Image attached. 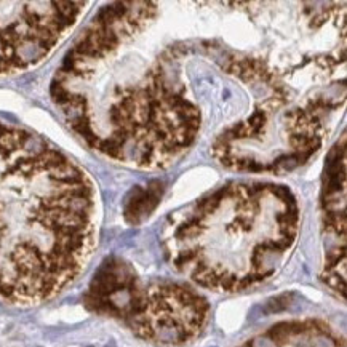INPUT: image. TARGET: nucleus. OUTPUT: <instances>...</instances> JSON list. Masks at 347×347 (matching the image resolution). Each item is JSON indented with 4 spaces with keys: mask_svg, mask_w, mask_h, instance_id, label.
I'll use <instances>...</instances> for the list:
<instances>
[{
    "mask_svg": "<svg viewBox=\"0 0 347 347\" xmlns=\"http://www.w3.org/2000/svg\"><path fill=\"white\" fill-rule=\"evenodd\" d=\"M154 2L102 8L66 54L51 98L91 149L138 168H167L198 139L167 87L148 32Z\"/></svg>",
    "mask_w": 347,
    "mask_h": 347,
    "instance_id": "1",
    "label": "nucleus"
},
{
    "mask_svg": "<svg viewBox=\"0 0 347 347\" xmlns=\"http://www.w3.org/2000/svg\"><path fill=\"white\" fill-rule=\"evenodd\" d=\"M96 224L88 174L42 136L0 124V295L56 296L87 264Z\"/></svg>",
    "mask_w": 347,
    "mask_h": 347,
    "instance_id": "2",
    "label": "nucleus"
},
{
    "mask_svg": "<svg viewBox=\"0 0 347 347\" xmlns=\"http://www.w3.org/2000/svg\"><path fill=\"white\" fill-rule=\"evenodd\" d=\"M299 223V206L290 189L235 182L174 213L162 242L172 264L194 282L216 291H239L277 271Z\"/></svg>",
    "mask_w": 347,
    "mask_h": 347,
    "instance_id": "3",
    "label": "nucleus"
},
{
    "mask_svg": "<svg viewBox=\"0 0 347 347\" xmlns=\"http://www.w3.org/2000/svg\"><path fill=\"white\" fill-rule=\"evenodd\" d=\"M87 304L120 319L136 336L162 346L186 344L208 319V302L196 290L176 282L143 283L122 259H107L90 285Z\"/></svg>",
    "mask_w": 347,
    "mask_h": 347,
    "instance_id": "4",
    "label": "nucleus"
},
{
    "mask_svg": "<svg viewBox=\"0 0 347 347\" xmlns=\"http://www.w3.org/2000/svg\"><path fill=\"white\" fill-rule=\"evenodd\" d=\"M85 7L87 2H0V77L44 61Z\"/></svg>",
    "mask_w": 347,
    "mask_h": 347,
    "instance_id": "5",
    "label": "nucleus"
},
{
    "mask_svg": "<svg viewBox=\"0 0 347 347\" xmlns=\"http://www.w3.org/2000/svg\"><path fill=\"white\" fill-rule=\"evenodd\" d=\"M346 138L338 143L330 155L325 172L323 218L328 242L323 278L330 287L343 295L346 291Z\"/></svg>",
    "mask_w": 347,
    "mask_h": 347,
    "instance_id": "6",
    "label": "nucleus"
},
{
    "mask_svg": "<svg viewBox=\"0 0 347 347\" xmlns=\"http://www.w3.org/2000/svg\"><path fill=\"white\" fill-rule=\"evenodd\" d=\"M240 347H341L333 331L319 320L283 322Z\"/></svg>",
    "mask_w": 347,
    "mask_h": 347,
    "instance_id": "7",
    "label": "nucleus"
},
{
    "mask_svg": "<svg viewBox=\"0 0 347 347\" xmlns=\"http://www.w3.org/2000/svg\"><path fill=\"white\" fill-rule=\"evenodd\" d=\"M160 187L162 186L159 182H154V184L136 189L125 208V216L130 223L133 224L141 223L143 219H146L154 211V208L157 206V203L160 202V197H162Z\"/></svg>",
    "mask_w": 347,
    "mask_h": 347,
    "instance_id": "8",
    "label": "nucleus"
}]
</instances>
